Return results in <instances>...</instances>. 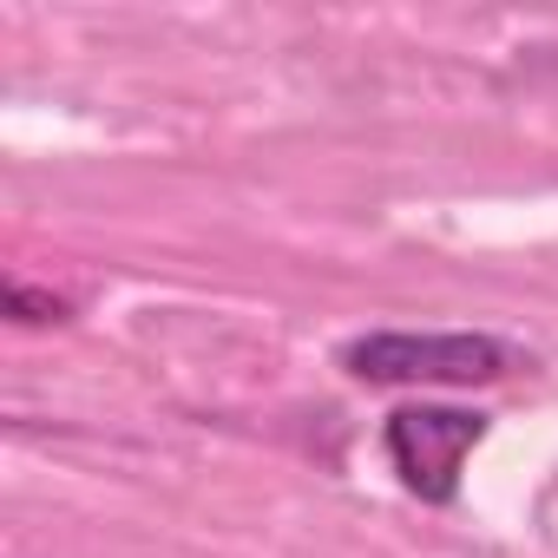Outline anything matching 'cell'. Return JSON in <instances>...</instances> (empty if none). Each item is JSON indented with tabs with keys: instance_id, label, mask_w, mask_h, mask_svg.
I'll list each match as a JSON object with an SVG mask.
<instances>
[{
	"instance_id": "cell-1",
	"label": "cell",
	"mask_w": 558,
	"mask_h": 558,
	"mask_svg": "<svg viewBox=\"0 0 558 558\" xmlns=\"http://www.w3.org/2000/svg\"><path fill=\"white\" fill-rule=\"evenodd\" d=\"M336 362L368 388H486L519 368V349L486 329H368L349 336Z\"/></svg>"
},
{
	"instance_id": "cell-2",
	"label": "cell",
	"mask_w": 558,
	"mask_h": 558,
	"mask_svg": "<svg viewBox=\"0 0 558 558\" xmlns=\"http://www.w3.org/2000/svg\"><path fill=\"white\" fill-rule=\"evenodd\" d=\"M486 434H493V421L480 408H447V401H408L381 421L388 466L401 473V486L421 506H453L460 499V466Z\"/></svg>"
},
{
	"instance_id": "cell-3",
	"label": "cell",
	"mask_w": 558,
	"mask_h": 558,
	"mask_svg": "<svg viewBox=\"0 0 558 558\" xmlns=\"http://www.w3.org/2000/svg\"><path fill=\"white\" fill-rule=\"evenodd\" d=\"M0 303H8V316H14L21 329H47V323H66V316H73V303H66V296H53V290H34L27 276H8V290H0Z\"/></svg>"
}]
</instances>
